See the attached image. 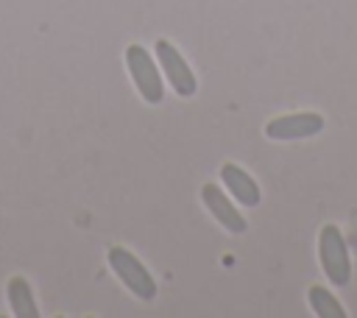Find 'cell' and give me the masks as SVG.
<instances>
[{"label": "cell", "mask_w": 357, "mask_h": 318, "mask_svg": "<svg viewBox=\"0 0 357 318\" xmlns=\"http://www.w3.org/2000/svg\"><path fill=\"white\" fill-rule=\"evenodd\" d=\"M318 259H321V268L332 285L343 287L351 279L349 248H346V240L335 223H326L318 234Z\"/></svg>", "instance_id": "cell-2"}, {"label": "cell", "mask_w": 357, "mask_h": 318, "mask_svg": "<svg viewBox=\"0 0 357 318\" xmlns=\"http://www.w3.org/2000/svg\"><path fill=\"white\" fill-rule=\"evenodd\" d=\"M156 61H159L165 78L170 81V86H173V92L178 98H192L195 95V89H198L195 73L190 70V64L178 53V47H173L167 39H159L156 42Z\"/></svg>", "instance_id": "cell-4"}, {"label": "cell", "mask_w": 357, "mask_h": 318, "mask_svg": "<svg viewBox=\"0 0 357 318\" xmlns=\"http://www.w3.org/2000/svg\"><path fill=\"white\" fill-rule=\"evenodd\" d=\"M324 131V117L318 112H293V114H282V117H273L268 126H265V137L268 139H279V142H287V139H307V137H315Z\"/></svg>", "instance_id": "cell-5"}, {"label": "cell", "mask_w": 357, "mask_h": 318, "mask_svg": "<svg viewBox=\"0 0 357 318\" xmlns=\"http://www.w3.org/2000/svg\"><path fill=\"white\" fill-rule=\"evenodd\" d=\"M106 262H109L112 273L126 285V290H131L139 301H153L156 298V279H153V273L128 248L112 245L109 254H106Z\"/></svg>", "instance_id": "cell-1"}, {"label": "cell", "mask_w": 357, "mask_h": 318, "mask_svg": "<svg viewBox=\"0 0 357 318\" xmlns=\"http://www.w3.org/2000/svg\"><path fill=\"white\" fill-rule=\"evenodd\" d=\"M220 179H223V187L234 195L237 204L243 206H257L262 201V192H259V184L234 162H223L220 165Z\"/></svg>", "instance_id": "cell-7"}, {"label": "cell", "mask_w": 357, "mask_h": 318, "mask_svg": "<svg viewBox=\"0 0 357 318\" xmlns=\"http://www.w3.org/2000/svg\"><path fill=\"white\" fill-rule=\"evenodd\" d=\"M126 67H128V75H131L137 92L142 95V100L145 103H162V98H165L162 73H159L153 56L142 45H128L126 47Z\"/></svg>", "instance_id": "cell-3"}, {"label": "cell", "mask_w": 357, "mask_h": 318, "mask_svg": "<svg viewBox=\"0 0 357 318\" xmlns=\"http://www.w3.org/2000/svg\"><path fill=\"white\" fill-rule=\"evenodd\" d=\"M201 201H204V206L209 209V215H212L226 232H231V234H243V232L248 229L245 218L234 209V204L223 195V190H220L218 184H204V187H201Z\"/></svg>", "instance_id": "cell-6"}, {"label": "cell", "mask_w": 357, "mask_h": 318, "mask_svg": "<svg viewBox=\"0 0 357 318\" xmlns=\"http://www.w3.org/2000/svg\"><path fill=\"white\" fill-rule=\"evenodd\" d=\"M6 298L11 304L14 318H39V307H36V298H33V290H31L28 279L11 276L8 285H6Z\"/></svg>", "instance_id": "cell-8"}, {"label": "cell", "mask_w": 357, "mask_h": 318, "mask_svg": "<svg viewBox=\"0 0 357 318\" xmlns=\"http://www.w3.org/2000/svg\"><path fill=\"white\" fill-rule=\"evenodd\" d=\"M307 301H310V307L318 318H346V310L340 307V301L324 285H312L307 290Z\"/></svg>", "instance_id": "cell-9"}]
</instances>
